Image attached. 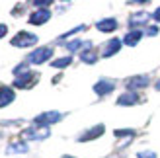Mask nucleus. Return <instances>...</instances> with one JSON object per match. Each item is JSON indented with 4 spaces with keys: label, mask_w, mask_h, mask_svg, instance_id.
<instances>
[{
    "label": "nucleus",
    "mask_w": 160,
    "mask_h": 158,
    "mask_svg": "<svg viewBox=\"0 0 160 158\" xmlns=\"http://www.w3.org/2000/svg\"><path fill=\"white\" fill-rule=\"evenodd\" d=\"M51 55H53L51 47H39V49H35L33 53H29L28 62H31V65H41V62H47L51 59Z\"/></svg>",
    "instance_id": "1"
},
{
    "label": "nucleus",
    "mask_w": 160,
    "mask_h": 158,
    "mask_svg": "<svg viewBox=\"0 0 160 158\" xmlns=\"http://www.w3.org/2000/svg\"><path fill=\"white\" fill-rule=\"evenodd\" d=\"M35 43H37V35L29 33V31H20V33H16L14 39H12L14 47H31Z\"/></svg>",
    "instance_id": "2"
},
{
    "label": "nucleus",
    "mask_w": 160,
    "mask_h": 158,
    "mask_svg": "<svg viewBox=\"0 0 160 158\" xmlns=\"http://www.w3.org/2000/svg\"><path fill=\"white\" fill-rule=\"evenodd\" d=\"M61 119H62V113H59V111H45V113L35 117V125H39V127H47V125L57 123Z\"/></svg>",
    "instance_id": "3"
},
{
    "label": "nucleus",
    "mask_w": 160,
    "mask_h": 158,
    "mask_svg": "<svg viewBox=\"0 0 160 158\" xmlns=\"http://www.w3.org/2000/svg\"><path fill=\"white\" fill-rule=\"evenodd\" d=\"M49 18H51V12L47 8H39L29 16V23L31 26H43V23L49 22Z\"/></svg>",
    "instance_id": "4"
},
{
    "label": "nucleus",
    "mask_w": 160,
    "mask_h": 158,
    "mask_svg": "<svg viewBox=\"0 0 160 158\" xmlns=\"http://www.w3.org/2000/svg\"><path fill=\"white\" fill-rule=\"evenodd\" d=\"M37 129H28L23 131V139H29V141H41V139H47L49 137V127H39L35 125Z\"/></svg>",
    "instance_id": "5"
},
{
    "label": "nucleus",
    "mask_w": 160,
    "mask_h": 158,
    "mask_svg": "<svg viewBox=\"0 0 160 158\" xmlns=\"http://www.w3.org/2000/svg\"><path fill=\"white\" fill-rule=\"evenodd\" d=\"M37 80V74L33 72H23L22 76H16V80H14V86H18V88H31V84H33Z\"/></svg>",
    "instance_id": "6"
},
{
    "label": "nucleus",
    "mask_w": 160,
    "mask_h": 158,
    "mask_svg": "<svg viewBox=\"0 0 160 158\" xmlns=\"http://www.w3.org/2000/svg\"><path fill=\"white\" fill-rule=\"evenodd\" d=\"M121 45L123 41H119V39H109V41L106 43V47H103V51H102V57H113V55L121 49Z\"/></svg>",
    "instance_id": "7"
},
{
    "label": "nucleus",
    "mask_w": 160,
    "mask_h": 158,
    "mask_svg": "<svg viewBox=\"0 0 160 158\" xmlns=\"http://www.w3.org/2000/svg\"><path fill=\"white\" fill-rule=\"evenodd\" d=\"M96 27H98L100 31H103V33H111V31H115V29H117V20H115V18L100 20L98 23H96Z\"/></svg>",
    "instance_id": "8"
},
{
    "label": "nucleus",
    "mask_w": 160,
    "mask_h": 158,
    "mask_svg": "<svg viewBox=\"0 0 160 158\" xmlns=\"http://www.w3.org/2000/svg\"><path fill=\"white\" fill-rule=\"evenodd\" d=\"M113 90H115V84L111 80H100V82H96V86H94V92L100 94V96H106V94L113 92Z\"/></svg>",
    "instance_id": "9"
},
{
    "label": "nucleus",
    "mask_w": 160,
    "mask_h": 158,
    "mask_svg": "<svg viewBox=\"0 0 160 158\" xmlns=\"http://www.w3.org/2000/svg\"><path fill=\"white\" fill-rule=\"evenodd\" d=\"M14 98H16V94H14L12 88H8V86H0V107L12 104Z\"/></svg>",
    "instance_id": "10"
},
{
    "label": "nucleus",
    "mask_w": 160,
    "mask_h": 158,
    "mask_svg": "<svg viewBox=\"0 0 160 158\" xmlns=\"http://www.w3.org/2000/svg\"><path fill=\"white\" fill-rule=\"evenodd\" d=\"M141 37H142V31H141V29L129 31V33L123 37V43H125V45H137V43L141 41Z\"/></svg>",
    "instance_id": "11"
},
{
    "label": "nucleus",
    "mask_w": 160,
    "mask_h": 158,
    "mask_svg": "<svg viewBox=\"0 0 160 158\" xmlns=\"http://www.w3.org/2000/svg\"><path fill=\"white\" fill-rule=\"evenodd\" d=\"M137 94L135 92H127V94H123V96H119V100H117V104L119 106H133V104H137Z\"/></svg>",
    "instance_id": "12"
},
{
    "label": "nucleus",
    "mask_w": 160,
    "mask_h": 158,
    "mask_svg": "<svg viewBox=\"0 0 160 158\" xmlns=\"http://www.w3.org/2000/svg\"><path fill=\"white\" fill-rule=\"evenodd\" d=\"M103 133V125H96V127H92L90 131H86V135H82L78 141H90V139H96V137H100Z\"/></svg>",
    "instance_id": "13"
},
{
    "label": "nucleus",
    "mask_w": 160,
    "mask_h": 158,
    "mask_svg": "<svg viewBox=\"0 0 160 158\" xmlns=\"http://www.w3.org/2000/svg\"><path fill=\"white\" fill-rule=\"evenodd\" d=\"M127 84H129L131 90H133V88H145V86H148V76H135V78H131Z\"/></svg>",
    "instance_id": "14"
},
{
    "label": "nucleus",
    "mask_w": 160,
    "mask_h": 158,
    "mask_svg": "<svg viewBox=\"0 0 160 158\" xmlns=\"http://www.w3.org/2000/svg\"><path fill=\"white\" fill-rule=\"evenodd\" d=\"M20 152H28V145L26 143H12L8 146V154H20Z\"/></svg>",
    "instance_id": "15"
},
{
    "label": "nucleus",
    "mask_w": 160,
    "mask_h": 158,
    "mask_svg": "<svg viewBox=\"0 0 160 158\" xmlns=\"http://www.w3.org/2000/svg\"><path fill=\"white\" fill-rule=\"evenodd\" d=\"M148 20H150V14L148 12H139V14L131 16V23H133V26H135V23H145Z\"/></svg>",
    "instance_id": "16"
},
{
    "label": "nucleus",
    "mask_w": 160,
    "mask_h": 158,
    "mask_svg": "<svg viewBox=\"0 0 160 158\" xmlns=\"http://www.w3.org/2000/svg\"><path fill=\"white\" fill-rule=\"evenodd\" d=\"M70 62H72V57H70V55H67V57H62V59L53 61V67H55V68H65V67L70 65Z\"/></svg>",
    "instance_id": "17"
},
{
    "label": "nucleus",
    "mask_w": 160,
    "mask_h": 158,
    "mask_svg": "<svg viewBox=\"0 0 160 158\" xmlns=\"http://www.w3.org/2000/svg\"><path fill=\"white\" fill-rule=\"evenodd\" d=\"M80 59H82L84 62H90V65H92V62H96V61H98V57H96L94 53H90V51H84L82 55H80Z\"/></svg>",
    "instance_id": "18"
},
{
    "label": "nucleus",
    "mask_w": 160,
    "mask_h": 158,
    "mask_svg": "<svg viewBox=\"0 0 160 158\" xmlns=\"http://www.w3.org/2000/svg\"><path fill=\"white\" fill-rule=\"evenodd\" d=\"M82 45H86V43H82V41H80V39H74V41L67 43V49H68V51H76L78 47H82Z\"/></svg>",
    "instance_id": "19"
},
{
    "label": "nucleus",
    "mask_w": 160,
    "mask_h": 158,
    "mask_svg": "<svg viewBox=\"0 0 160 158\" xmlns=\"http://www.w3.org/2000/svg\"><path fill=\"white\" fill-rule=\"evenodd\" d=\"M31 2H33V6H37V10L39 8H45V6H49L53 0H31Z\"/></svg>",
    "instance_id": "20"
},
{
    "label": "nucleus",
    "mask_w": 160,
    "mask_h": 158,
    "mask_svg": "<svg viewBox=\"0 0 160 158\" xmlns=\"http://www.w3.org/2000/svg\"><path fill=\"white\" fill-rule=\"evenodd\" d=\"M137 158H156V154L150 152V151H141V152L137 154Z\"/></svg>",
    "instance_id": "21"
},
{
    "label": "nucleus",
    "mask_w": 160,
    "mask_h": 158,
    "mask_svg": "<svg viewBox=\"0 0 160 158\" xmlns=\"http://www.w3.org/2000/svg\"><path fill=\"white\" fill-rule=\"evenodd\" d=\"M6 33H8V26L6 23H0V39H2Z\"/></svg>",
    "instance_id": "22"
},
{
    "label": "nucleus",
    "mask_w": 160,
    "mask_h": 158,
    "mask_svg": "<svg viewBox=\"0 0 160 158\" xmlns=\"http://www.w3.org/2000/svg\"><path fill=\"white\" fill-rule=\"evenodd\" d=\"M152 20L154 22H160V8H156V10L152 12Z\"/></svg>",
    "instance_id": "23"
},
{
    "label": "nucleus",
    "mask_w": 160,
    "mask_h": 158,
    "mask_svg": "<svg viewBox=\"0 0 160 158\" xmlns=\"http://www.w3.org/2000/svg\"><path fill=\"white\" fill-rule=\"evenodd\" d=\"M115 135H117V137H123V135H133V131H119V129H117V131H115Z\"/></svg>",
    "instance_id": "24"
},
{
    "label": "nucleus",
    "mask_w": 160,
    "mask_h": 158,
    "mask_svg": "<svg viewBox=\"0 0 160 158\" xmlns=\"http://www.w3.org/2000/svg\"><path fill=\"white\" fill-rule=\"evenodd\" d=\"M147 33H148V35H156V33H158V29H156V27H148Z\"/></svg>",
    "instance_id": "25"
},
{
    "label": "nucleus",
    "mask_w": 160,
    "mask_h": 158,
    "mask_svg": "<svg viewBox=\"0 0 160 158\" xmlns=\"http://www.w3.org/2000/svg\"><path fill=\"white\" fill-rule=\"evenodd\" d=\"M135 4H145V2H148V0H133Z\"/></svg>",
    "instance_id": "26"
},
{
    "label": "nucleus",
    "mask_w": 160,
    "mask_h": 158,
    "mask_svg": "<svg viewBox=\"0 0 160 158\" xmlns=\"http://www.w3.org/2000/svg\"><path fill=\"white\" fill-rule=\"evenodd\" d=\"M156 90H160V80H158V82H156Z\"/></svg>",
    "instance_id": "27"
},
{
    "label": "nucleus",
    "mask_w": 160,
    "mask_h": 158,
    "mask_svg": "<svg viewBox=\"0 0 160 158\" xmlns=\"http://www.w3.org/2000/svg\"><path fill=\"white\" fill-rule=\"evenodd\" d=\"M62 158H72V156H62Z\"/></svg>",
    "instance_id": "28"
}]
</instances>
